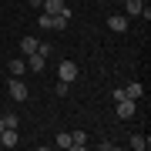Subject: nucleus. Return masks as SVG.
<instances>
[{"instance_id": "nucleus-1", "label": "nucleus", "mask_w": 151, "mask_h": 151, "mask_svg": "<svg viewBox=\"0 0 151 151\" xmlns=\"http://www.w3.org/2000/svg\"><path fill=\"white\" fill-rule=\"evenodd\" d=\"M77 74H81L77 60H60V64H57V77H60L64 84H74V81H77Z\"/></svg>"}, {"instance_id": "nucleus-17", "label": "nucleus", "mask_w": 151, "mask_h": 151, "mask_svg": "<svg viewBox=\"0 0 151 151\" xmlns=\"http://www.w3.org/2000/svg\"><path fill=\"white\" fill-rule=\"evenodd\" d=\"M40 4H44V0H30V7H40Z\"/></svg>"}, {"instance_id": "nucleus-3", "label": "nucleus", "mask_w": 151, "mask_h": 151, "mask_svg": "<svg viewBox=\"0 0 151 151\" xmlns=\"http://www.w3.org/2000/svg\"><path fill=\"white\" fill-rule=\"evenodd\" d=\"M114 104H118V118H134V111H138V101H131V97L114 101Z\"/></svg>"}, {"instance_id": "nucleus-11", "label": "nucleus", "mask_w": 151, "mask_h": 151, "mask_svg": "<svg viewBox=\"0 0 151 151\" xmlns=\"http://www.w3.org/2000/svg\"><path fill=\"white\" fill-rule=\"evenodd\" d=\"M131 148H134V151H148L151 148V138L148 134H131Z\"/></svg>"}, {"instance_id": "nucleus-4", "label": "nucleus", "mask_w": 151, "mask_h": 151, "mask_svg": "<svg viewBox=\"0 0 151 151\" xmlns=\"http://www.w3.org/2000/svg\"><path fill=\"white\" fill-rule=\"evenodd\" d=\"M87 145H91L87 131H70V148H74V151H84Z\"/></svg>"}, {"instance_id": "nucleus-15", "label": "nucleus", "mask_w": 151, "mask_h": 151, "mask_svg": "<svg viewBox=\"0 0 151 151\" xmlns=\"http://www.w3.org/2000/svg\"><path fill=\"white\" fill-rule=\"evenodd\" d=\"M54 145H57V148H70V134H67V131H60V134L54 138Z\"/></svg>"}, {"instance_id": "nucleus-10", "label": "nucleus", "mask_w": 151, "mask_h": 151, "mask_svg": "<svg viewBox=\"0 0 151 151\" xmlns=\"http://www.w3.org/2000/svg\"><path fill=\"white\" fill-rule=\"evenodd\" d=\"M70 24V10H64V14H54L50 17V30H64Z\"/></svg>"}, {"instance_id": "nucleus-7", "label": "nucleus", "mask_w": 151, "mask_h": 151, "mask_svg": "<svg viewBox=\"0 0 151 151\" xmlns=\"http://www.w3.org/2000/svg\"><path fill=\"white\" fill-rule=\"evenodd\" d=\"M17 141H20V138H17V128H4V131H0V145H4V148H17Z\"/></svg>"}, {"instance_id": "nucleus-2", "label": "nucleus", "mask_w": 151, "mask_h": 151, "mask_svg": "<svg viewBox=\"0 0 151 151\" xmlns=\"http://www.w3.org/2000/svg\"><path fill=\"white\" fill-rule=\"evenodd\" d=\"M7 87H10V97H14V101H27V84H24L20 81V77H10V84H7Z\"/></svg>"}, {"instance_id": "nucleus-6", "label": "nucleus", "mask_w": 151, "mask_h": 151, "mask_svg": "<svg viewBox=\"0 0 151 151\" xmlns=\"http://www.w3.org/2000/svg\"><path fill=\"white\" fill-rule=\"evenodd\" d=\"M40 10L54 17V14H64V10H67V4H64V0H44V4H40Z\"/></svg>"}, {"instance_id": "nucleus-5", "label": "nucleus", "mask_w": 151, "mask_h": 151, "mask_svg": "<svg viewBox=\"0 0 151 151\" xmlns=\"http://www.w3.org/2000/svg\"><path fill=\"white\" fill-rule=\"evenodd\" d=\"M108 27L114 34H124V30H128V17H124V14H111L108 17Z\"/></svg>"}, {"instance_id": "nucleus-14", "label": "nucleus", "mask_w": 151, "mask_h": 151, "mask_svg": "<svg viewBox=\"0 0 151 151\" xmlns=\"http://www.w3.org/2000/svg\"><path fill=\"white\" fill-rule=\"evenodd\" d=\"M27 70V60H10V77H20Z\"/></svg>"}, {"instance_id": "nucleus-12", "label": "nucleus", "mask_w": 151, "mask_h": 151, "mask_svg": "<svg viewBox=\"0 0 151 151\" xmlns=\"http://www.w3.org/2000/svg\"><path fill=\"white\" fill-rule=\"evenodd\" d=\"M124 94H128V97H131V101H138V97H141V94H145V84H138V81H131L128 87H124Z\"/></svg>"}, {"instance_id": "nucleus-16", "label": "nucleus", "mask_w": 151, "mask_h": 151, "mask_svg": "<svg viewBox=\"0 0 151 151\" xmlns=\"http://www.w3.org/2000/svg\"><path fill=\"white\" fill-rule=\"evenodd\" d=\"M4 124H7V128H17V124H20V118H17V114H4Z\"/></svg>"}, {"instance_id": "nucleus-18", "label": "nucleus", "mask_w": 151, "mask_h": 151, "mask_svg": "<svg viewBox=\"0 0 151 151\" xmlns=\"http://www.w3.org/2000/svg\"><path fill=\"white\" fill-rule=\"evenodd\" d=\"M4 128H7V124H4V118H0V131H4Z\"/></svg>"}, {"instance_id": "nucleus-8", "label": "nucleus", "mask_w": 151, "mask_h": 151, "mask_svg": "<svg viewBox=\"0 0 151 151\" xmlns=\"http://www.w3.org/2000/svg\"><path fill=\"white\" fill-rule=\"evenodd\" d=\"M24 60H27V70H34V74H40V70H44V64H47V60H44L37 50H34V54H27Z\"/></svg>"}, {"instance_id": "nucleus-13", "label": "nucleus", "mask_w": 151, "mask_h": 151, "mask_svg": "<svg viewBox=\"0 0 151 151\" xmlns=\"http://www.w3.org/2000/svg\"><path fill=\"white\" fill-rule=\"evenodd\" d=\"M20 50H24V57L34 54V50H37V37H24V40H20Z\"/></svg>"}, {"instance_id": "nucleus-9", "label": "nucleus", "mask_w": 151, "mask_h": 151, "mask_svg": "<svg viewBox=\"0 0 151 151\" xmlns=\"http://www.w3.org/2000/svg\"><path fill=\"white\" fill-rule=\"evenodd\" d=\"M145 0H124V17H141Z\"/></svg>"}]
</instances>
